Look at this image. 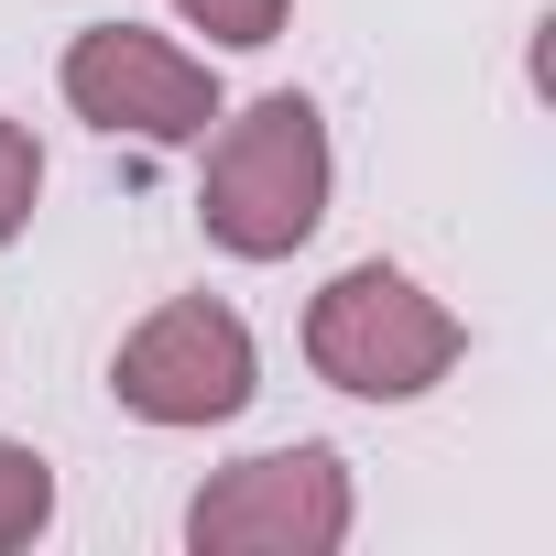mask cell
<instances>
[{"label":"cell","mask_w":556,"mask_h":556,"mask_svg":"<svg viewBox=\"0 0 556 556\" xmlns=\"http://www.w3.org/2000/svg\"><path fill=\"white\" fill-rule=\"evenodd\" d=\"M197 218L240 262H285L295 240H317V218H328V121H317V99L273 88L240 121H218Z\"/></svg>","instance_id":"obj_1"},{"label":"cell","mask_w":556,"mask_h":556,"mask_svg":"<svg viewBox=\"0 0 556 556\" xmlns=\"http://www.w3.org/2000/svg\"><path fill=\"white\" fill-rule=\"evenodd\" d=\"M306 361L317 382L361 393V404H415L426 382L458 371V317L393 262H350L339 285L306 306Z\"/></svg>","instance_id":"obj_2"},{"label":"cell","mask_w":556,"mask_h":556,"mask_svg":"<svg viewBox=\"0 0 556 556\" xmlns=\"http://www.w3.org/2000/svg\"><path fill=\"white\" fill-rule=\"evenodd\" d=\"M110 382H121V404H131L142 426H229V415L262 393V350H251V328H240L229 306L175 295V306H153V317L121 339Z\"/></svg>","instance_id":"obj_3"},{"label":"cell","mask_w":556,"mask_h":556,"mask_svg":"<svg viewBox=\"0 0 556 556\" xmlns=\"http://www.w3.org/2000/svg\"><path fill=\"white\" fill-rule=\"evenodd\" d=\"M186 534L207 556H328L350 534V469L328 447H273V458H240L218 469L197 502H186Z\"/></svg>","instance_id":"obj_4"},{"label":"cell","mask_w":556,"mask_h":556,"mask_svg":"<svg viewBox=\"0 0 556 556\" xmlns=\"http://www.w3.org/2000/svg\"><path fill=\"white\" fill-rule=\"evenodd\" d=\"M66 110L99 131H131V142H197L218 121V77L142 23H99L66 45Z\"/></svg>","instance_id":"obj_5"},{"label":"cell","mask_w":556,"mask_h":556,"mask_svg":"<svg viewBox=\"0 0 556 556\" xmlns=\"http://www.w3.org/2000/svg\"><path fill=\"white\" fill-rule=\"evenodd\" d=\"M45 513H55V469H45L34 447L0 437V545H34V534H45Z\"/></svg>","instance_id":"obj_6"},{"label":"cell","mask_w":556,"mask_h":556,"mask_svg":"<svg viewBox=\"0 0 556 556\" xmlns=\"http://www.w3.org/2000/svg\"><path fill=\"white\" fill-rule=\"evenodd\" d=\"M175 12L207 45H273V34H285V0H175Z\"/></svg>","instance_id":"obj_7"},{"label":"cell","mask_w":556,"mask_h":556,"mask_svg":"<svg viewBox=\"0 0 556 556\" xmlns=\"http://www.w3.org/2000/svg\"><path fill=\"white\" fill-rule=\"evenodd\" d=\"M34 197H45V153H34L23 121H0V240L34 218Z\"/></svg>","instance_id":"obj_8"}]
</instances>
